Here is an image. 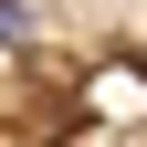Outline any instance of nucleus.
I'll use <instances>...</instances> for the list:
<instances>
[{"mask_svg":"<svg viewBox=\"0 0 147 147\" xmlns=\"http://www.w3.org/2000/svg\"><path fill=\"white\" fill-rule=\"evenodd\" d=\"M0 42H32V11L21 0H0Z\"/></svg>","mask_w":147,"mask_h":147,"instance_id":"f257e3e1","label":"nucleus"}]
</instances>
